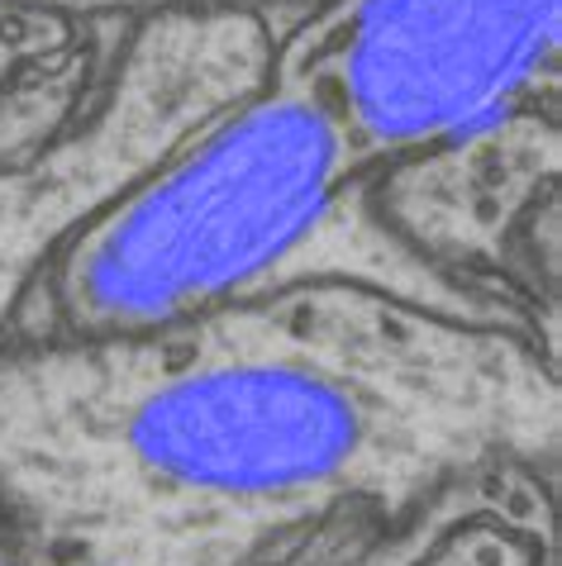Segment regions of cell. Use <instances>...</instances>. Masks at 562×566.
<instances>
[{
  "instance_id": "8992f818",
  "label": "cell",
  "mask_w": 562,
  "mask_h": 566,
  "mask_svg": "<svg viewBox=\"0 0 562 566\" xmlns=\"http://www.w3.org/2000/svg\"><path fill=\"white\" fill-rule=\"evenodd\" d=\"M0 566H6V562H0Z\"/></svg>"
},
{
  "instance_id": "7a4b0ae2",
  "label": "cell",
  "mask_w": 562,
  "mask_h": 566,
  "mask_svg": "<svg viewBox=\"0 0 562 566\" xmlns=\"http://www.w3.org/2000/svg\"><path fill=\"white\" fill-rule=\"evenodd\" d=\"M372 181L330 109L268 67V82L186 134L58 248L6 338L148 334L295 281H363L529 328L520 310L419 258L382 219Z\"/></svg>"
},
{
  "instance_id": "5b68a950",
  "label": "cell",
  "mask_w": 562,
  "mask_h": 566,
  "mask_svg": "<svg viewBox=\"0 0 562 566\" xmlns=\"http://www.w3.org/2000/svg\"><path fill=\"white\" fill-rule=\"evenodd\" d=\"M268 6V0H0V14H58V20H153L171 10ZM277 6V0H272Z\"/></svg>"
},
{
  "instance_id": "6da1fadb",
  "label": "cell",
  "mask_w": 562,
  "mask_h": 566,
  "mask_svg": "<svg viewBox=\"0 0 562 566\" xmlns=\"http://www.w3.org/2000/svg\"><path fill=\"white\" fill-rule=\"evenodd\" d=\"M529 328L295 281L124 338H0L6 566H348L458 491L558 471Z\"/></svg>"
},
{
  "instance_id": "3957f363",
  "label": "cell",
  "mask_w": 562,
  "mask_h": 566,
  "mask_svg": "<svg viewBox=\"0 0 562 566\" xmlns=\"http://www.w3.org/2000/svg\"><path fill=\"white\" fill-rule=\"evenodd\" d=\"M272 72L386 171L553 109L558 0H305Z\"/></svg>"
},
{
  "instance_id": "277c9868",
  "label": "cell",
  "mask_w": 562,
  "mask_h": 566,
  "mask_svg": "<svg viewBox=\"0 0 562 566\" xmlns=\"http://www.w3.org/2000/svg\"><path fill=\"white\" fill-rule=\"evenodd\" d=\"M272 43L262 6L153 14L124 49L111 91L29 163L0 167V338L76 229L210 115L268 82Z\"/></svg>"
}]
</instances>
